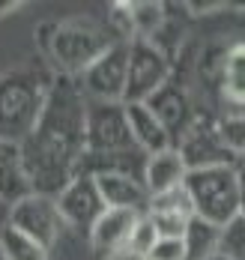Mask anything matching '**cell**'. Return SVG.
Here are the masks:
<instances>
[{"mask_svg": "<svg viewBox=\"0 0 245 260\" xmlns=\"http://www.w3.org/2000/svg\"><path fill=\"white\" fill-rule=\"evenodd\" d=\"M129 18H132L135 39H150V36L162 33L164 27V3L135 0V3H129Z\"/></svg>", "mask_w": 245, "mask_h": 260, "instance_id": "19", "label": "cell"}, {"mask_svg": "<svg viewBox=\"0 0 245 260\" xmlns=\"http://www.w3.org/2000/svg\"><path fill=\"white\" fill-rule=\"evenodd\" d=\"M183 248H186V260H213L218 248V228L191 215L189 228L183 234Z\"/></svg>", "mask_w": 245, "mask_h": 260, "instance_id": "17", "label": "cell"}, {"mask_svg": "<svg viewBox=\"0 0 245 260\" xmlns=\"http://www.w3.org/2000/svg\"><path fill=\"white\" fill-rule=\"evenodd\" d=\"M126 120H129V132H132V141L144 156H156L173 147L170 135L164 132V126L156 120V114L147 108L144 102L126 105Z\"/></svg>", "mask_w": 245, "mask_h": 260, "instance_id": "12", "label": "cell"}, {"mask_svg": "<svg viewBox=\"0 0 245 260\" xmlns=\"http://www.w3.org/2000/svg\"><path fill=\"white\" fill-rule=\"evenodd\" d=\"M6 224L15 228L18 234H24L27 239H33L36 245H42L45 251L54 248L60 231H63V218L57 212L54 198H45V194H27L18 204H12Z\"/></svg>", "mask_w": 245, "mask_h": 260, "instance_id": "7", "label": "cell"}, {"mask_svg": "<svg viewBox=\"0 0 245 260\" xmlns=\"http://www.w3.org/2000/svg\"><path fill=\"white\" fill-rule=\"evenodd\" d=\"M54 204L63 224H69L81 234H90L93 224L99 221V215L108 209L93 177H72V182L54 198Z\"/></svg>", "mask_w": 245, "mask_h": 260, "instance_id": "10", "label": "cell"}, {"mask_svg": "<svg viewBox=\"0 0 245 260\" xmlns=\"http://www.w3.org/2000/svg\"><path fill=\"white\" fill-rule=\"evenodd\" d=\"M189 174L183 156L177 153V147L164 150V153H156V156H147V165H144V185L150 194H162V191H170L177 185H183Z\"/></svg>", "mask_w": 245, "mask_h": 260, "instance_id": "15", "label": "cell"}, {"mask_svg": "<svg viewBox=\"0 0 245 260\" xmlns=\"http://www.w3.org/2000/svg\"><path fill=\"white\" fill-rule=\"evenodd\" d=\"M230 3H221V0H216V3H209V0H203V3H197V0H191V3H186V9H191L194 15H206V12H213V9H227Z\"/></svg>", "mask_w": 245, "mask_h": 260, "instance_id": "26", "label": "cell"}, {"mask_svg": "<svg viewBox=\"0 0 245 260\" xmlns=\"http://www.w3.org/2000/svg\"><path fill=\"white\" fill-rule=\"evenodd\" d=\"M84 153H123L137 150L126 120L123 102H90L87 99V126H84Z\"/></svg>", "mask_w": 245, "mask_h": 260, "instance_id": "6", "label": "cell"}, {"mask_svg": "<svg viewBox=\"0 0 245 260\" xmlns=\"http://www.w3.org/2000/svg\"><path fill=\"white\" fill-rule=\"evenodd\" d=\"M108 260H144V257H141V254H135V251H129V248H120V251L108 254Z\"/></svg>", "mask_w": 245, "mask_h": 260, "instance_id": "28", "label": "cell"}, {"mask_svg": "<svg viewBox=\"0 0 245 260\" xmlns=\"http://www.w3.org/2000/svg\"><path fill=\"white\" fill-rule=\"evenodd\" d=\"M144 105L156 114V120H159V123L164 126V132L170 135L173 147L180 144V138L189 132V126L194 123V117H197V111H194V105H191L186 87L177 84V81L162 84Z\"/></svg>", "mask_w": 245, "mask_h": 260, "instance_id": "11", "label": "cell"}, {"mask_svg": "<svg viewBox=\"0 0 245 260\" xmlns=\"http://www.w3.org/2000/svg\"><path fill=\"white\" fill-rule=\"evenodd\" d=\"M27 194H33V188H30V180L24 174V165H21L18 144L0 141V201L12 207Z\"/></svg>", "mask_w": 245, "mask_h": 260, "instance_id": "16", "label": "cell"}, {"mask_svg": "<svg viewBox=\"0 0 245 260\" xmlns=\"http://www.w3.org/2000/svg\"><path fill=\"white\" fill-rule=\"evenodd\" d=\"M84 126H87V96L81 93L78 78L54 75L36 126L18 144L33 194L57 198L72 182L78 161L87 150Z\"/></svg>", "mask_w": 245, "mask_h": 260, "instance_id": "1", "label": "cell"}, {"mask_svg": "<svg viewBox=\"0 0 245 260\" xmlns=\"http://www.w3.org/2000/svg\"><path fill=\"white\" fill-rule=\"evenodd\" d=\"M221 90L227 93L230 102L245 105V45L227 48L224 72H221Z\"/></svg>", "mask_w": 245, "mask_h": 260, "instance_id": "18", "label": "cell"}, {"mask_svg": "<svg viewBox=\"0 0 245 260\" xmlns=\"http://www.w3.org/2000/svg\"><path fill=\"white\" fill-rule=\"evenodd\" d=\"M236 180H239V215L245 218V171L236 168Z\"/></svg>", "mask_w": 245, "mask_h": 260, "instance_id": "27", "label": "cell"}, {"mask_svg": "<svg viewBox=\"0 0 245 260\" xmlns=\"http://www.w3.org/2000/svg\"><path fill=\"white\" fill-rule=\"evenodd\" d=\"M221 260H245V218L236 215L224 228H218V248Z\"/></svg>", "mask_w": 245, "mask_h": 260, "instance_id": "22", "label": "cell"}, {"mask_svg": "<svg viewBox=\"0 0 245 260\" xmlns=\"http://www.w3.org/2000/svg\"><path fill=\"white\" fill-rule=\"evenodd\" d=\"M137 215H141V212H132V209H105V212L99 215V221L93 224V231H90L93 248H96L99 254H105V257L114 254V251H120V248H126Z\"/></svg>", "mask_w": 245, "mask_h": 260, "instance_id": "13", "label": "cell"}, {"mask_svg": "<svg viewBox=\"0 0 245 260\" xmlns=\"http://www.w3.org/2000/svg\"><path fill=\"white\" fill-rule=\"evenodd\" d=\"M129 66V42H114L84 75H78L81 93L90 102H123Z\"/></svg>", "mask_w": 245, "mask_h": 260, "instance_id": "8", "label": "cell"}, {"mask_svg": "<svg viewBox=\"0 0 245 260\" xmlns=\"http://www.w3.org/2000/svg\"><path fill=\"white\" fill-rule=\"evenodd\" d=\"M221 144L239 158L245 156V117H221L216 123Z\"/></svg>", "mask_w": 245, "mask_h": 260, "instance_id": "23", "label": "cell"}, {"mask_svg": "<svg viewBox=\"0 0 245 260\" xmlns=\"http://www.w3.org/2000/svg\"><path fill=\"white\" fill-rule=\"evenodd\" d=\"M147 215H177V218H191L194 209H191V201H189V194H186V188L177 185V188L162 191V194H150Z\"/></svg>", "mask_w": 245, "mask_h": 260, "instance_id": "21", "label": "cell"}, {"mask_svg": "<svg viewBox=\"0 0 245 260\" xmlns=\"http://www.w3.org/2000/svg\"><path fill=\"white\" fill-rule=\"evenodd\" d=\"M45 57L57 66V75L78 78L117 42L111 30L90 18H69L60 24H42L36 30Z\"/></svg>", "mask_w": 245, "mask_h": 260, "instance_id": "2", "label": "cell"}, {"mask_svg": "<svg viewBox=\"0 0 245 260\" xmlns=\"http://www.w3.org/2000/svg\"><path fill=\"white\" fill-rule=\"evenodd\" d=\"M51 81L54 75L42 66H18L0 75V141L21 144L33 132Z\"/></svg>", "mask_w": 245, "mask_h": 260, "instance_id": "3", "label": "cell"}, {"mask_svg": "<svg viewBox=\"0 0 245 260\" xmlns=\"http://www.w3.org/2000/svg\"><path fill=\"white\" fill-rule=\"evenodd\" d=\"M18 6H21L18 0H0V18H3V15H9V12H12V9H18Z\"/></svg>", "mask_w": 245, "mask_h": 260, "instance_id": "29", "label": "cell"}, {"mask_svg": "<svg viewBox=\"0 0 245 260\" xmlns=\"http://www.w3.org/2000/svg\"><path fill=\"white\" fill-rule=\"evenodd\" d=\"M183 188L191 201V209L197 218L224 228L230 218L239 215V180L236 165H218V168H200L189 171Z\"/></svg>", "mask_w": 245, "mask_h": 260, "instance_id": "4", "label": "cell"}, {"mask_svg": "<svg viewBox=\"0 0 245 260\" xmlns=\"http://www.w3.org/2000/svg\"><path fill=\"white\" fill-rule=\"evenodd\" d=\"M236 168H242V171H245V156H239V158H236Z\"/></svg>", "mask_w": 245, "mask_h": 260, "instance_id": "30", "label": "cell"}, {"mask_svg": "<svg viewBox=\"0 0 245 260\" xmlns=\"http://www.w3.org/2000/svg\"><path fill=\"white\" fill-rule=\"evenodd\" d=\"M0 254L3 260H51L42 245H36L33 239L18 234L15 228H0Z\"/></svg>", "mask_w": 245, "mask_h": 260, "instance_id": "20", "label": "cell"}, {"mask_svg": "<svg viewBox=\"0 0 245 260\" xmlns=\"http://www.w3.org/2000/svg\"><path fill=\"white\" fill-rule=\"evenodd\" d=\"M167 81H170V60L156 48V42L153 39H132L129 42V66H126L123 105L147 102Z\"/></svg>", "mask_w": 245, "mask_h": 260, "instance_id": "5", "label": "cell"}, {"mask_svg": "<svg viewBox=\"0 0 245 260\" xmlns=\"http://www.w3.org/2000/svg\"><path fill=\"white\" fill-rule=\"evenodd\" d=\"M147 260H186L183 239H159L153 245V251L147 254Z\"/></svg>", "mask_w": 245, "mask_h": 260, "instance_id": "25", "label": "cell"}, {"mask_svg": "<svg viewBox=\"0 0 245 260\" xmlns=\"http://www.w3.org/2000/svg\"><path fill=\"white\" fill-rule=\"evenodd\" d=\"M159 242V234H156V228H153V221L147 218V215H137L135 228H132V234H129V242H126V248L129 251H135L141 257L147 260V254L153 251V245Z\"/></svg>", "mask_w": 245, "mask_h": 260, "instance_id": "24", "label": "cell"}, {"mask_svg": "<svg viewBox=\"0 0 245 260\" xmlns=\"http://www.w3.org/2000/svg\"><path fill=\"white\" fill-rule=\"evenodd\" d=\"M99 185V194L105 201L108 209H132V212H147L150 204V191L147 185L135 177H120V174H102V177H93Z\"/></svg>", "mask_w": 245, "mask_h": 260, "instance_id": "14", "label": "cell"}, {"mask_svg": "<svg viewBox=\"0 0 245 260\" xmlns=\"http://www.w3.org/2000/svg\"><path fill=\"white\" fill-rule=\"evenodd\" d=\"M177 153L183 156L189 171H200V168H218V165H236V156L221 144L216 123L203 114L194 117L189 132L180 138Z\"/></svg>", "mask_w": 245, "mask_h": 260, "instance_id": "9", "label": "cell"}]
</instances>
